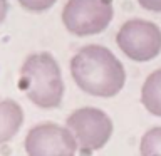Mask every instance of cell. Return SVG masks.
<instances>
[{"instance_id": "277c9868", "label": "cell", "mask_w": 161, "mask_h": 156, "mask_svg": "<svg viewBox=\"0 0 161 156\" xmlns=\"http://www.w3.org/2000/svg\"><path fill=\"white\" fill-rule=\"evenodd\" d=\"M116 44L134 62H148L161 52V29L144 19H131L121 25Z\"/></svg>"}, {"instance_id": "8fae6325", "label": "cell", "mask_w": 161, "mask_h": 156, "mask_svg": "<svg viewBox=\"0 0 161 156\" xmlns=\"http://www.w3.org/2000/svg\"><path fill=\"white\" fill-rule=\"evenodd\" d=\"M138 3L148 12H161V0H138Z\"/></svg>"}, {"instance_id": "5b68a950", "label": "cell", "mask_w": 161, "mask_h": 156, "mask_svg": "<svg viewBox=\"0 0 161 156\" xmlns=\"http://www.w3.org/2000/svg\"><path fill=\"white\" fill-rule=\"evenodd\" d=\"M67 129L72 133L77 148L82 153H92L108 144L113 136V121L103 109L80 108L75 109L65 121Z\"/></svg>"}, {"instance_id": "9c48e42d", "label": "cell", "mask_w": 161, "mask_h": 156, "mask_svg": "<svg viewBox=\"0 0 161 156\" xmlns=\"http://www.w3.org/2000/svg\"><path fill=\"white\" fill-rule=\"evenodd\" d=\"M141 156H161V126L151 128L141 138Z\"/></svg>"}, {"instance_id": "ba28073f", "label": "cell", "mask_w": 161, "mask_h": 156, "mask_svg": "<svg viewBox=\"0 0 161 156\" xmlns=\"http://www.w3.org/2000/svg\"><path fill=\"white\" fill-rule=\"evenodd\" d=\"M141 103L148 113L161 118V69H156L146 77L141 87Z\"/></svg>"}, {"instance_id": "6da1fadb", "label": "cell", "mask_w": 161, "mask_h": 156, "mask_svg": "<svg viewBox=\"0 0 161 156\" xmlns=\"http://www.w3.org/2000/svg\"><path fill=\"white\" fill-rule=\"evenodd\" d=\"M70 75L80 91L96 98H114L126 84L124 65L99 44L84 45L72 55Z\"/></svg>"}, {"instance_id": "8992f818", "label": "cell", "mask_w": 161, "mask_h": 156, "mask_svg": "<svg viewBox=\"0 0 161 156\" xmlns=\"http://www.w3.org/2000/svg\"><path fill=\"white\" fill-rule=\"evenodd\" d=\"M24 148L27 156H75L77 143L67 126L40 123L27 133Z\"/></svg>"}, {"instance_id": "52a82bcc", "label": "cell", "mask_w": 161, "mask_h": 156, "mask_svg": "<svg viewBox=\"0 0 161 156\" xmlns=\"http://www.w3.org/2000/svg\"><path fill=\"white\" fill-rule=\"evenodd\" d=\"M24 123V111L14 99L0 101V146L8 143Z\"/></svg>"}, {"instance_id": "7c38bea8", "label": "cell", "mask_w": 161, "mask_h": 156, "mask_svg": "<svg viewBox=\"0 0 161 156\" xmlns=\"http://www.w3.org/2000/svg\"><path fill=\"white\" fill-rule=\"evenodd\" d=\"M8 12V0H0V24L5 20Z\"/></svg>"}, {"instance_id": "7a4b0ae2", "label": "cell", "mask_w": 161, "mask_h": 156, "mask_svg": "<svg viewBox=\"0 0 161 156\" xmlns=\"http://www.w3.org/2000/svg\"><path fill=\"white\" fill-rule=\"evenodd\" d=\"M19 87L37 108L54 109L60 106L64 98V81L54 55L50 52L27 55L20 67Z\"/></svg>"}, {"instance_id": "3957f363", "label": "cell", "mask_w": 161, "mask_h": 156, "mask_svg": "<svg viewBox=\"0 0 161 156\" xmlns=\"http://www.w3.org/2000/svg\"><path fill=\"white\" fill-rule=\"evenodd\" d=\"M113 0H67L62 8L64 27L77 37L104 32L113 22Z\"/></svg>"}, {"instance_id": "30bf717a", "label": "cell", "mask_w": 161, "mask_h": 156, "mask_svg": "<svg viewBox=\"0 0 161 156\" xmlns=\"http://www.w3.org/2000/svg\"><path fill=\"white\" fill-rule=\"evenodd\" d=\"M17 2H19L20 7L24 10H27V12L40 14V12L49 10L57 0H17Z\"/></svg>"}]
</instances>
